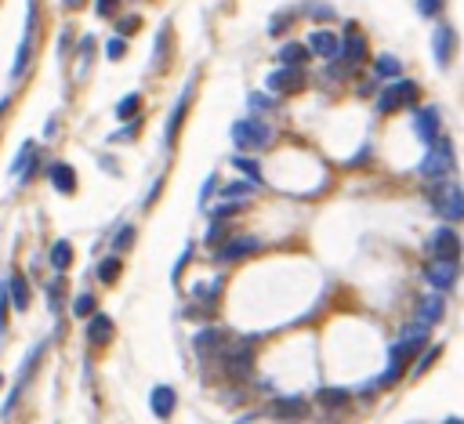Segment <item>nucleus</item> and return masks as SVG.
<instances>
[{"label":"nucleus","mask_w":464,"mask_h":424,"mask_svg":"<svg viewBox=\"0 0 464 424\" xmlns=\"http://www.w3.org/2000/svg\"><path fill=\"white\" fill-rule=\"evenodd\" d=\"M33 30H36V4H30V25H25V36L19 44V55H15V66H11V76H22L30 69V55H33Z\"/></svg>","instance_id":"obj_9"},{"label":"nucleus","mask_w":464,"mask_h":424,"mask_svg":"<svg viewBox=\"0 0 464 424\" xmlns=\"http://www.w3.org/2000/svg\"><path fill=\"white\" fill-rule=\"evenodd\" d=\"M149 406H152V414H156V417H171L174 406H178V395H174L171 384H156V388L149 392Z\"/></svg>","instance_id":"obj_14"},{"label":"nucleus","mask_w":464,"mask_h":424,"mask_svg":"<svg viewBox=\"0 0 464 424\" xmlns=\"http://www.w3.org/2000/svg\"><path fill=\"white\" fill-rule=\"evenodd\" d=\"M87 341H91V344H109L113 341V319L95 312L91 319H87Z\"/></svg>","instance_id":"obj_19"},{"label":"nucleus","mask_w":464,"mask_h":424,"mask_svg":"<svg viewBox=\"0 0 464 424\" xmlns=\"http://www.w3.org/2000/svg\"><path fill=\"white\" fill-rule=\"evenodd\" d=\"M225 344V333H218V330H200L196 338H192V349H196L200 355H218V349Z\"/></svg>","instance_id":"obj_22"},{"label":"nucleus","mask_w":464,"mask_h":424,"mask_svg":"<svg viewBox=\"0 0 464 424\" xmlns=\"http://www.w3.org/2000/svg\"><path fill=\"white\" fill-rule=\"evenodd\" d=\"M421 98V87L410 84V80H395L392 87H384V91L378 95V113H395L403 106H414V102Z\"/></svg>","instance_id":"obj_4"},{"label":"nucleus","mask_w":464,"mask_h":424,"mask_svg":"<svg viewBox=\"0 0 464 424\" xmlns=\"http://www.w3.org/2000/svg\"><path fill=\"white\" fill-rule=\"evenodd\" d=\"M457 167V156H454V145H450L446 138H435L428 145V156L421 160V174L428 178V182H443V178L454 174Z\"/></svg>","instance_id":"obj_3"},{"label":"nucleus","mask_w":464,"mask_h":424,"mask_svg":"<svg viewBox=\"0 0 464 424\" xmlns=\"http://www.w3.org/2000/svg\"><path fill=\"white\" fill-rule=\"evenodd\" d=\"M276 131L265 120H236L232 123V145L243 152H262L265 145H272Z\"/></svg>","instance_id":"obj_2"},{"label":"nucleus","mask_w":464,"mask_h":424,"mask_svg":"<svg viewBox=\"0 0 464 424\" xmlns=\"http://www.w3.org/2000/svg\"><path fill=\"white\" fill-rule=\"evenodd\" d=\"M131 243H135V228H131V225H124L120 233H116L113 247H116V250H127V247H131Z\"/></svg>","instance_id":"obj_32"},{"label":"nucleus","mask_w":464,"mask_h":424,"mask_svg":"<svg viewBox=\"0 0 464 424\" xmlns=\"http://www.w3.org/2000/svg\"><path fill=\"white\" fill-rule=\"evenodd\" d=\"M232 167H236V171H243V174H247V178H251V185H262V171H257V167H254L251 160L236 156V160H232Z\"/></svg>","instance_id":"obj_31"},{"label":"nucleus","mask_w":464,"mask_h":424,"mask_svg":"<svg viewBox=\"0 0 464 424\" xmlns=\"http://www.w3.org/2000/svg\"><path fill=\"white\" fill-rule=\"evenodd\" d=\"M69 265H73V247H69V239H58L55 247H51V268H55V272H66Z\"/></svg>","instance_id":"obj_26"},{"label":"nucleus","mask_w":464,"mask_h":424,"mask_svg":"<svg viewBox=\"0 0 464 424\" xmlns=\"http://www.w3.org/2000/svg\"><path fill=\"white\" fill-rule=\"evenodd\" d=\"M47 352V341H40L36 349L25 355V363H22V370H19V377H15V388H11V395H8V403H4V417H11V410H15V399L22 395V388H25V381L33 377V370H36V363H40V355Z\"/></svg>","instance_id":"obj_6"},{"label":"nucleus","mask_w":464,"mask_h":424,"mask_svg":"<svg viewBox=\"0 0 464 424\" xmlns=\"http://www.w3.org/2000/svg\"><path fill=\"white\" fill-rule=\"evenodd\" d=\"M454 51H457L454 30H450V25H439V30H435V36H432V55H435V62H439V66H450Z\"/></svg>","instance_id":"obj_12"},{"label":"nucleus","mask_w":464,"mask_h":424,"mask_svg":"<svg viewBox=\"0 0 464 424\" xmlns=\"http://www.w3.org/2000/svg\"><path fill=\"white\" fill-rule=\"evenodd\" d=\"M308 55H312V51H308L305 44H283V47H279L283 69H301L305 62H308Z\"/></svg>","instance_id":"obj_23"},{"label":"nucleus","mask_w":464,"mask_h":424,"mask_svg":"<svg viewBox=\"0 0 464 424\" xmlns=\"http://www.w3.org/2000/svg\"><path fill=\"white\" fill-rule=\"evenodd\" d=\"M428 203L435 207V214L446 217V222H461L464 217V189L454 182V178L428 182Z\"/></svg>","instance_id":"obj_1"},{"label":"nucleus","mask_w":464,"mask_h":424,"mask_svg":"<svg viewBox=\"0 0 464 424\" xmlns=\"http://www.w3.org/2000/svg\"><path fill=\"white\" fill-rule=\"evenodd\" d=\"M98 279L102 283H116V279H120V258H106V261H102L98 265Z\"/></svg>","instance_id":"obj_30"},{"label":"nucleus","mask_w":464,"mask_h":424,"mask_svg":"<svg viewBox=\"0 0 464 424\" xmlns=\"http://www.w3.org/2000/svg\"><path fill=\"white\" fill-rule=\"evenodd\" d=\"M47 178H51V185H55L62 196H73V192H76V171L69 163H51Z\"/></svg>","instance_id":"obj_17"},{"label":"nucleus","mask_w":464,"mask_h":424,"mask_svg":"<svg viewBox=\"0 0 464 424\" xmlns=\"http://www.w3.org/2000/svg\"><path fill=\"white\" fill-rule=\"evenodd\" d=\"M262 250V239H254V236H243V239H229L225 247H218L214 254V261L218 265H232V261H243V258H251V254Z\"/></svg>","instance_id":"obj_7"},{"label":"nucleus","mask_w":464,"mask_h":424,"mask_svg":"<svg viewBox=\"0 0 464 424\" xmlns=\"http://www.w3.org/2000/svg\"><path fill=\"white\" fill-rule=\"evenodd\" d=\"M8 305H11V298H8V283H4V290H0V333L8 330Z\"/></svg>","instance_id":"obj_35"},{"label":"nucleus","mask_w":464,"mask_h":424,"mask_svg":"<svg viewBox=\"0 0 464 424\" xmlns=\"http://www.w3.org/2000/svg\"><path fill=\"white\" fill-rule=\"evenodd\" d=\"M95 308H98L95 294H80V298L73 301V316H80V319H91V316H95Z\"/></svg>","instance_id":"obj_29"},{"label":"nucleus","mask_w":464,"mask_h":424,"mask_svg":"<svg viewBox=\"0 0 464 424\" xmlns=\"http://www.w3.org/2000/svg\"><path fill=\"white\" fill-rule=\"evenodd\" d=\"M138 109H141V95H127L120 106H116V120H135Z\"/></svg>","instance_id":"obj_28"},{"label":"nucleus","mask_w":464,"mask_h":424,"mask_svg":"<svg viewBox=\"0 0 464 424\" xmlns=\"http://www.w3.org/2000/svg\"><path fill=\"white\" fill-rule=\"evenodd\" d=\"M316 403L327 406V410H341L352 403V395H348V388H319L316 392Z\"/></svg>","instance_id":"obj_24"},{"label":"nucleus","mask_w":464,"mask_h":424,"mask_svg":"<svg viewBox=\"0 0 464 424\" xmlns=\"http://www.w3.org/2000/svg\"><path fill=\"white\" fill-rule=\"evenodd\" d=\"M265 87L268 91H301L305 87V69H276L272 76L265 80Z\"/></svg>","instance_id":"obj_13"},{"label":"nucleus","mask_w":464,"mask_h":424,"mask_svg":"<svg viewBox=\"0 0 464 424\" xmlns=\"http://www.w3.org/2000/svg\"><path fill=\"white\" fill-rule=\"evenodd\" d=\"M268 414H272V417H294V421H298V417H308V406H305V399H298V395H287V399H276L272 406H268Z\"/></svg>","instance_id":"obj_20"},{"label":"nucleus","mask_w":464,"mask_h":424,"mask_svg":"<svg viewBox=\"0 0 464 424\" xmlns=\"http://www.w3.org/2000/svg\"><path fill=\"white\" fill-rule=\"evenodd\" d=\"M222 236H225V225H222V222H214V225H211V233H207V243H214V247H218V243H222Z\"/></svg>","instance_id":"obj_39"},{"label":"nucleus","mask_w":464,"mask_h":424,"mask_svg":"<svg viewBox=\"0 0 464 424\" xmlns=\"http://www.w3.org/2000/svg\"><path fill=\"white\" fill-rule=\"evenodd\" d=\"M341 58H345V66L352 69V66H359V62L367 58V40L359 33H348L345 40H341Z\"/></svg>","instance_id":"obj_18"},{"label":"nucleus","mask_w":464,"mask_h":424,"mask_svg":"<svg viewBox=\"0 0 464 424\" xmlns=\"http://www.w3.org/2000/svg\"><path fill=\"white\" fill-rule=\"evenodd\" d=\"M428 254H432V261H457L461 258V236L454 228H435L428 236Z\"/></svg>","instance_id":"obj_5"},{"label":"nucleus","mask_w":464,"mask_h":424,"mask_svg":"<svg viewBox=\"0 0 464 424\" xmlns=\"http://www.w3.org/2000/svg\"><path fill=\"white\" fill-rule=\"evenodd\" d=\"M251 109L268 113V109H276V102H272V98H265V95H251Z\"/></svg>","instance_id":"obj_36"},{"label":"nucleus","mask_w":464,"mask_h":424,"mask_svg":"<svg viewBox=\"0 0 464 424\" xmlns=\"http://www.w3.org/2000/svg\"><path fill=\"white\" fill-rule=\"evenodd\" d=\"M192 84H196V80L185 84V91H182V98H178V106L171 109V120H167V131H163V141H167V145H171V141L178 138V131H182V120H185L189 102H192Z\"/></svg>","instance_id":"obj_11"},{"label":"nucleus","mask_w":464,"mask_h":424,"mask_svg":"<svg viewBox=\"0 0 464 424\" xmlns=\"http://www.w3.org/2000/svg\"><path fill=\"white\" fill-rule=\"evenodd\" d=\"M446 312V301L439 298V294H432V298H424L421 301V312H417V323L421 327H432V323H439Z\"/></svg>","instance_id":"obj_21"},{"label":"nucleus","mask_w":464,"mask_h":424,"mask_svg":"<svg viewBox=\"0 0 464 424\" xmlns=\"http://www.w3.org/2000/svg\"><path fill=\"white\" fill-rule=\"evenodd\" d=\"M8 298H11V305H15V312H25V308H30L33 294H30V283H25L22 272H11L8 276Z\"/></svg>","instance_id":"obj_16"},{"label":"nucleus","mask_w":464,"mask_h":424,"mask_svg":"<svg viewBox=\"0 0 464 424\" xmlns=\"http://www.w3.org/2000/svg\"><path fill=\"white\" fill-rule=\"evenodd\" d=\"M439 352H443V349H439V344H435V349H424V359H421V363H417V370H414V374L421 377V374H424V370H428V366L435 363V359H439Z\"/></svg>","instance_id":"obj_34"},{"label":"nucleus","mask_w":464,"mask_h":424,"mask_svg":"<svg viewBox=\"0 0 464 424\" xmlns=\"http://www.w3.org/2000/svg\"><path fill=\"white\" fill-rule=\"evenodd\" d=\"M399 69H403V62H399L395 55H378V62H373V73L384 76V80H392V76H399Z\"/></svg>","instance_id":"obj_27"},{"label":"nucleus","mask_w":464,"mask_h":424,"mask_svg":"<svg viewBox=\"0 0 464 424\" xmlns=\"http://www.w3.org/2000/svg\"><path fill=\"white\" fill-rule=\"evenodd\" d=\"M116 8H120V4H113V0H98V4H95V11H98L102 19H113Z\"/></svg>","instance_id":"obj_37"},{"label":"nucleus","mask_w":464,"mask_h":424,"mask_svg":"<svg viewBox=\"0 0 464 424\" xmlns=\"http://www.w3.org/2000/svg\"><path fill=\"white\" fill-rule=\"evenodd\" d=\"M8 106H11V98H4V102H0V117H4V113H8Z\"/></svg>","instance_id":"obj_42"},{"label":"nucleus","mask_w":464,"mask_h":424,"mask_svg":"<svg viewBox=\"0 0 464 424\" xmlns=\"http://www.w3.org/2000/svg\"><path fill=\"white\" fill-rule=\"evenodd\" d=\"M138 30V19L131 15V19H120V33H116V36H127V33H135Z\"/></svg>","instance_id":"obj_41"},{"label":"nucleus","mask_w":464,"mask_h":424,"mask_svg":"<svg viewBox=\"0 0 464 424\" xmlns=\"http://www.w3.org/2000/svg\"><path fill=\"white\" fill-rule=\"evenodd\" d=\"M424 276H428V283L435 287V294H439V290H450V287L457 283L461 265H457V261H432L428 268H424Z\"/></svg>","instance_id":"obj_8"},{"label":"nucleus","mask_w":464,"mask_h":424,"mask_svg":"<svg viewBox=\"0 0 464 424\" xmlns=\"http://www.w3.org/2000/svg\"><path fill=\"white\" fill-rule=\"evenodd\" d=\"M439 8H443L439 0H421V4H417V11H421V15H435Z\"/></svg>","instance_id":"obj_40"},{"label":"nucleus","mask_w":464,"mask_h":424,"mask_svg":"<svg viewBox=\"0 0 464 424\" xmlns=\"http://www.w3.org/2000/svg\"><path fill=\"white\" fill-rule=\"evenodd\" d=\"M308 51H312V55H319V58H334V55L341 51V40H338L330 30H316L312 36H308Z\"/></svg>","instance_id":"obj_15"},{"label":"nucleus","mask_w":464,"mask_h":424,"mask_svg":"<svg viewBox=\"0 0 464 424\" xmlns=\"http://www.w3.org/2000/svg\"><path fill=\"white\" fill-rule=\"evenodd\" d=\"M414 131H417V138H424L432 145V141L439 138V109H435V106L417 109L414 113Z\"/></svg>","instance_id":"obj_10"},{"label":"nucleus","mask_w":464,"mask_h":424,"mask_svg":"<svg viewBox=\"0 0 464 424\" xmlns=\"http://www.w3.org/2000/svg\"><path fill=\"white\" fill-rule=\"evenodd\" d=\"M0 388H4V374H0Z\"/></svg>","instance_id":"obj_43"},{"label":"nucleus","mask_w":464,"mask_h":424,"mask_svg":"<svg viewBox=\"0 0 464 424\" xmlns=\"http://www.w3.org/2000/svg\"><path fill=\"white\" fill-rule=\"evenodd\" d=\"M124 51H127V40H124V36H113V40L106 44V55L116 62V58H124Z\"/></svg>","instance_id":"obj_33"},{"label":"nucleus","mask_w":464,"mask_h":424,"mask_svg":"<svg viewBox=\"0 0 464 424\" xmlns=\"http://www.w3.org/2000/svg\"><path fill=\"white\" fill-rule=\"evenodd\" d=\"M225 366H229V374H232V377H247V374H251V366H254V355H251V349L232 352V355L225 359Z\"/></svg>","instance_id":"obj_25"},{"label":"nucleus","mask_w":464,"mask_h":424,"mask_svg":"<svg viewBox=\"0 0 464 424\" xmlns=\"http://www.w3.org/2000/svg\"><path fill=\"white\" fill-rule=\"evenodd\" d=\"M163 51H167V25H163V33H160V40H156V69H163Z\"/></svg>","instance_id":"obj_38"}]
</instances>
